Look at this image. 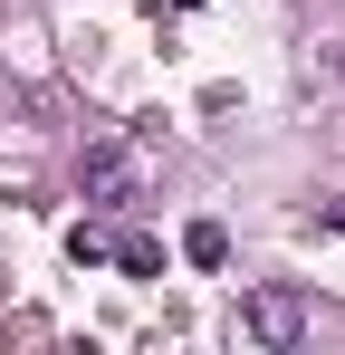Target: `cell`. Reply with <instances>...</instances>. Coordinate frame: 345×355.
Wrapping results in <instances>:
<instances>
[{
  "label": "cell",
  "mask_w": 345,
  "mask_h": 355,
  "mask_svg": "<svg viewBox=\"0 0 345 355\" xmlns=\"http://www.w3.org/2000/svg\"><path fill=\"white\" fill-rule=\"evenodd\" d=\"M240 336L269 346V355H288L297 336H307V297H297V288H249V297H240Z\"/></svg>",
  "instance_id": "obj_1"
},
{
  "label": "cell",
  "mask_w": 345,
  "mask_h": 355,
  "mask_svg": "<svg viewBox=\"0 0 345 355\" xmlns=\"http://www.w3.org/2000/svg\"><path fill=\"white\" fill-rule=\"evenodd\" d=\"M77 192H87L96 211H125V202H134V154H125V144H87V154H77Z\"/></svg>",
  "instance_id": "obj_2"
},
{
  "label": "cell",
  "mask_w": 345,
  "mask_h": 355,
  "mask_svg": "<svg viewBox=\"0 0 345 355\" xmlns=\"http://www.w3.org/2000/svg\"><path fill=\"white\" fill-rule=\"evenodd\" d=\"M115 269H125V279H163V240L125 231V240H115Z\"/></svg>",
  "instance_id": "obj_3"
},
{
  "label": "cell",
  "mask_w": 345,
  "mask_h": 355,
  "mask_svg": "<svg viewBox=\"0 0 345 355\" xmlns=\"http://www.w3.org/2000/svg\"><path fill=\"white\" fill-rule=\"evenodd\" d=\"M182 259H192V269H221V259H230V231H221V221H192V231H182Z\"/></svg>",
  "instance_id": "obj_4"
},
{
  "label": "cell",
  "mask_w": 345,
  "mask_h": 355,
  "mask_svg": "<svg viewBox=\"0 0 345 355\" xmlns=\"http://www.w3.org/2000/svg\"><path fill=\"white\" fill-rule=\"evenodd\" d=\"M67 259H77V269H96V259H115V240L96 231V221H77V231H67Z\"/></svg>",
  "instance_id": "obj_5"
},
{
  "label": "cell",
  "mask_w": 345,
  "mask_h": 355,
  "mask_svg": "<svg viewBox=\"0 0 345 355\" xmlns=\"http://www.w3.org/2000/svg\"><path fill=\"white\" fill-rule=\"evenodd\" d=\"M326 231H345V192H336V202H326Z\"/></svg>",
  "instance_id": "obj_6"
},
{
  "label": "cell",
  "mask_w": 345,
  "mask_h": 355,
  "mask_svg": "<svg viewBox=\"0 0 345 355\" xmlns=\"http://www.w3.org/2000/svg\"><path fill=\"white\" fill-rule=\"evenodd\" d=\"M172 10H202V0H172Z\"/></svg>",
  "instance_id": "obj_7"
}]
</instances>
